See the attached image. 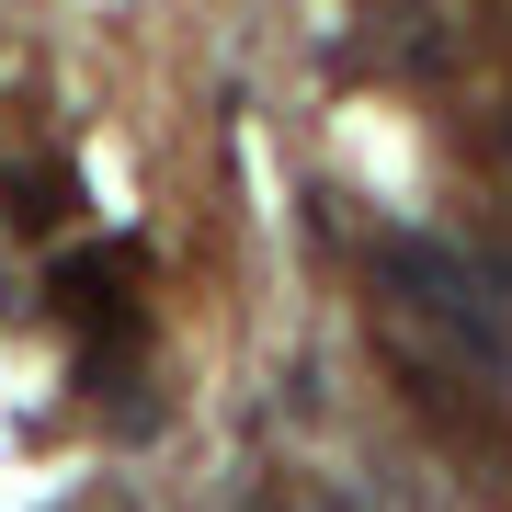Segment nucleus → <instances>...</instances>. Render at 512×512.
Returning <instances> with one entry per match:
<instances>
[{
    "label": "nucleus",
    "mask_w": 512,
    "mask_h": 512,
    "mask_svg": "<svg viewBox=\"0 0 512 512\" xmlns=\"http://www.w3.org/2000/svg\"><path fill=\"white\" fill-rule=\"evenodd\" d=\"M251 512H285V490H262V501H251Z\"/></svg>",
    "instance_id": "7ed1b4c3"
},
{
    "label": "nucleus",
    "mask_w": 512,
    "mask_h": 512,
    "mask_svg": "<svg viewBox=\"0 0 512 512\" xmlns=\"http://www.w3.org/2000/svg\"><path fill=\"white\" fill-rule=\"evenodd\" d=\"M80 205V171L69 160H35V171H0V217H12V239H57Z\"/></svg>",
    "instance_id": "f03ea898"
},
{
    "label": "nucleus",
    "mask_w": 512,
    "mask_h": 512,
    "mask_svg": "<svg viewBox=\"0 0 512 512\" xmlns=\"http://www.w3.org/2000/svg\"><path fill=\"white\" fill-rule=\"evenodd\" d=\"M376 285H399L410 296V308H433L444 330H456V342L478 353V365H512V342H501V319L490 308H478V274H467V262L456 251H433V239H376Z\"/></svg>",
    "instance_id": "f257e3e1"
}]
</instances>
